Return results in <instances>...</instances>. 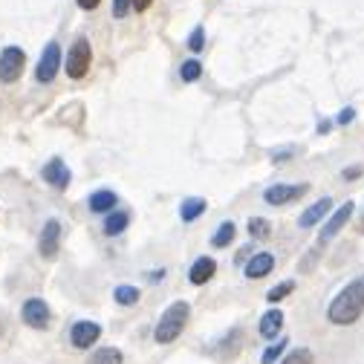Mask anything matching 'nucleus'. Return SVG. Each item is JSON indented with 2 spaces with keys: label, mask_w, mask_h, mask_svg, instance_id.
I'll list each match as a JSON object with an SVG mask.
<instances>
[{
  "label": "nucleus",
  "mask_w": 364,
  "mask_h": 364,
  "mask_svg": "<svg viewBox=\"0 0 364 364\" xmlns=\"http://www.w3.org/2000/svg\"><path fill=\"white\" fill-rule=\"evenodd\" d=\"M284 350H286V341H277V344H272V347H269L266 353H263V358H260V361H263V364H275Z\"/></svg>",
  "instance_id": "obj_26"
},
{
  "label": "nucleus",
  "mask_w": 364,
  "mask_h": 364,
  "mask_svg": "<svg viewBox=\"0 0 364 364\" xmlns=\"http://www.w3.org/2000/svg\"><path fill=\"white\" fill-rule=\"evenodd\" d=\"M44 179H46L53 188L64 191V188L70 185V168H67V165H64L61 159H49V162L44 165Z\"/></svg>",
  "instance_id": "obj_10"
},
{
  "label": "nucleus",
  "mask_w": 364,
  "mask_h": 364,
  "mask_svg": "<svg viewBox=\"0 0 364 364\" xmlns=\"http://www.w3.org/2000/svg\"><path fill=\"white\" fill-rule=\"evenodd\" d=\"M188 46H191V53H200V49L206 46V29H203V26H197V29L191 32Z\"/></svg>",
  "instance_id": "obj_27"
},
{
  "label": "nucleus",
  "mask_w": 364,
  "mask_h": 364,
  "mask_svg": "<svg viewBox=\"0 0 364 364\" xmlns=\"http://www.w3.org/2000/svg\"><path fill=\"white\" fill-rule=\"evenodd\" d=\"M358 174H361V168H347V171H344L347 179H353V176H358Z\"/></svg>",
  "instance_id": "obj_32"
},
{
  "label": "nucleus",
  "mask_w": 364,
  "mask_h": 364,
  "mask_svg": "<svg viewBox=\"0 0 364 364\" xmlns=\"http://www.w3.org/2000/svg\"><path fill=\"white\" fill-rule=\"evenodd\" d=\"M272 269H275V257L269 252H260V255H255L249 263H246V277L260 280V277H266Z\"/></svg>",
  "instance_id": "obj_12"
},
{
  "label": "nucleus",
  "mask_w": 364,
  "mask_h": 364,
  "mask_svg": "<svg viewBox=\"0 0 364 364\" xmlns=\"http://www.w3.org/2000/svg\"><path fill=\"white\" fill-rule=\"evenodd\" d=\"M200 214H206V200H200V197H188V200L179 206V217L185 223H194Z\"/></svg>",
  "instance_id": "obj_16"
},
{
  "label": "nucleus",
  "mask_w": 364,
  "mask_h": 364,
  "mask_svg": "<svg viewBox=\"0 0 364 364\" xmlns=\"http://www.w3.org/2000/svg\"><path fill=\"white\" fill-rule=\"evenodd\" d=\"M269 228H272V226H269L266 217H252V220H249V235H252L255 240H266V237H269Z\"/></svg>",
  "instance_id": "obj_23"
},
{
  "label": "nucleus",
  "mask_w": 364,
  "mask_h": 364,
  "mask_svg": "<svg viewBox=\"0 0 364 364\" xmlns=\"http://www.w3.org/2000/svg\"><path fill=\"white\" fill-rule=\"evenodd\" d=\"M307 191H309V185H272L263 191V200L269 206H286V203L298 200V197H304Z\"/></svg>",
  "instance_id": "obj_7"
},
{
  "label": "nucleus",
  "mask_w": 364,
  "mask_h": 364,
  "mask_svg": "<svg viewBox=\"0 0 364 364\" xmlns=\"http://www.w3.org/2000/svg\"><path fill=\"white\" fill-rule=\"evenodd\" d=\"M116 203H119V197H116L113 191H95V194L90 197V211L104 214V211H113Z\"/></svg>",
  "instance_id": "obj_17"
},
{
  "label": "nucleus",
  "mask_w": 364,
  "mask_h": 364,
  "mask_svg": "<svg viewBox=\"0 0 364 364\" xmlns=\"http://www.w3.org/2000/svg\"><path fill=\"white\" fill-rule=\"evenodd\" d=\"M214 272H217V263H214V257H200L191 266V272H188V277H191V284L194 286H203L206 280H211L214 277Z\"/></svg>",
  "instance_id": "obj_14"
},
{
  "label": "nucleus",
  "mask_w": 364,
  "mask_h": 364,
  "mask_svg": "<svg viewBox=\"0 0 364 364\" xmlns=\"http://www.w3.org/2000/svg\"><path fill=\"white\" fill-rule=\"evenodd\" d=\"M361 231H364V217H361Z\"/></svg>",
  "instance_id": "obj_33"
},
{
  "label": "nucleus",
  "mask_w": 364,
  "mask_h": 364,
  "mask_svg": "<svg viewBox=\"0 0 364 364\" xmlns=\"http://www.w3.org/2000/svg\"><path fill=\"white\" fill-rule=\"evenodd\" d=\"M113 298H116V304H122V307H134L139 301V289L136 286H116Z\"/></svg>",
  "instance_id": "obj_20"
},
{
  "label": "nucleus",
  "mask_w": 364,
  "mask_h": 364,
  "mask_svg": "<svg viewBox=\"0 0 364 364\" xmlns=\"http://www.w3.org/2000/svg\"><path fill=\"white\" fill-rule=\"evenodd\" d=\"M329 208H333V200L329 197H324V200H318L316 206H309L304 214H301V220H298V226L301 228H309V226H316V223H321L327 214H329Z\"/></svg>",
  "instance_id": "obj_13"
},
{
  "label": "nucleus",
  "mask_w": 364,
  "mask_h": 364,
  "mask_svg": "<svg viewBox=\"0 0 364 364\" xmlns=\"http://www.w3.org/2000/svg\"><path fill=\"white\" fill-rule=\"evenodd\" d=\"M203 75V64L200 61H182V67H179V78L182 81H197V78H200Z\"/></svg>",
  "instance_id": "obj_22"
},
{
  "label": "nucleus",
  "mask_w": 364,
  "mask_h": 364,
  "mask_svg": "<svg viewBox=\"0 0 364 364\" xmlns=\"http://www.w3.org/2000/svg\"><path fill=\"white\" fill-rule=\"evenodd\" d=\"M24 64H26L24 49L6 46L3 53H0V81H3V84H12V81H18L21 73H24Z\"/></svg>",
  "instance_id": "obj_4"
},
{
  "label": "nucleus",
  "mask_w": 364,
  "mask_h": 364,
  "mask_svg": "<svg viewBox=\"0 0 364 364\" xmlns=\"http://www.w3.org/2000/svg\"><path fill=\"white\" fill-rule=\"evenodd\" d=\"M90 61H93L90 41L87 38H78L70 46V53H67V75L70 78H84L87 70H90Z\"/></svg>",
  "instance_id": "obj_3"
},
{
  "label": "nucleus",
  "mask_w": 364,
  "mask_h": 364,
  "mask_svg": "<svg viewBox=\"0 0 364 364\" xmlns=\"http://www.w3.org/2000/svg\"><path fill=\"white\" fill-rule=\"evenodd\" d=\"M127 223H130V214L127 211H113L110 217L104 220V235H122V231L127 228Z\"/></svg>",
  "instance_id": "obj_18"
},
{
  "label": "nucleus",
  "mask_w": 364,
  "mask_h": 364,
  "mask_svg": "<svg viewBox=\"0 0 364 364\" xmlns=\"http://www.w3.org/2000/svg\"><path fill=\"white\" fill-rule=\"evenodd\" d=\"M24 321L32 329H46V324H49V307L41 301V298H29V301L24 304Z\"/></svg>",
  "instance_id": "obj_8"
},
{
  "label": "nucleus",
  "mask_w": 364,
  "mask_h": 364,
  "mask_svg": "<svg viewBox=\"0 0 364 364\" xmlns=\"http://www.w3.org/2000/svg\"><path fill=\"white\" fill-rule=\"evenodd\" d=\"M130 9H134V0H113V15H116V18H125Z\"/></svg>",
  "instance_id": "obj_28"
},
{
  "label": "nucleus",
  "mask_w": 364,
  "mask_h": 364,
  "mask_svg": "<svg viewBox=\"0 0 364 364\" xmlns=\"http://www.w3.org/2000/svg\"><path fill=\"white\" fill-rule=\"evenodd\" d=\"M90 364H122V353L116 350V347H102V350L90 358Z\"/></svg>",
  "instance_id": "obj_21"
},
{
  "label": "nucleus",
  "mask_w": 364,
  "mask_h": 364,
  "mask_svg": "<svg viewBox=\"0 0 364 364\" xmlns=\"http://www.w3.org/2000/svg\"><path fill=\"white\" fill-rule=\"evenodd\" d=\"M350 217H353V203H344V206H341V208H338V211L333 214V217L327 220V226L321 228V237H318V240H321V243H327V240H333V237L338 235V231L344 228V223L350 220Z\"/></svg>",
  "instance_id": "obj_11"
},
{
  "label": "nucleus",
  "mask_w": 364,
  "mask_h": 364,
  "mask_svg": "<svg viewBox=\"0 0 364 364\" xmlns=\"http://www.w3.org/2000/svg\"><path fill=\"white\" fill-rule=\"evenodd\" d=\"M188 304L185 301H176V304H171L168 309L162 312V318H159V324H156V329H154V338H156V344H171V341H176L179 338V333H182V327H185V321H188Z\"/></svg>",
  "instance_id": "obj_2"
},
{
  "label": "nucleus",
  "mask_w": 364,
  "mask_h": 364,
  "mask_svg": "<svg viewBox=\"0 0 364 364\" xmlns=\"http://www.w3.org/2000/svg\"><path fill=\"white\" fill-rule=\"evenodd\" d=\"M235 231H237V228H235V223H231V220H228V223H220V228L214 231L211 243L217 246V249H223V246H228L231 240H235Z\"/></svg>",
  "instance_id": "obj_19"
},
{
  "label": "nucleus",
  "mask_w": 364,
  "mask_h": 364,
  "mask_svg": "<svg viewBox=\"0 0 364 364\" xmlns=\"http://www.w3.org/2000/svg\"><path fill=\"white\" fill-rule=\"evenodd\" d=\"M284 364H312V353L307 350V347H301V350H292L284 358Z\"/></svg>",
  "instance_id": "obj_25"
},
{
  "label": "nucleus",
  "mask_w": 364,
  "mask_h": 364,
  "mask_svg": "<svg viewBox=\"0 0 364 364\" xmlns=\"http://www.w3.org/2000/svg\"><path fill=\"white\" fill-rule=\"evenodd\" d=\"M58 67H61V46L58 44H46L44 55L38 61V70H35V78L41 84H49L55 75H58Z\"/></svg>",
  "instance_id": "obj_5"
},
{
  "label": "nucleus",
  "mask_w": 364,
  "mask_h": 364,
  "mask_svg": "<svg viewBox=\"0 0 364 364\" xmlns=\"http://www.w3.org/2000/svg\"><path fill=\"white\" fill-rule=\"evenodd\" d=\"M98 336H102V327L95 321H78L70 329V341H73V347H78V350H90V344H95Z\"/></svg>",
  "instance_id": "obj_6"
},
{
  "label": "nucleus",
  "mask_w": 364,
  "mask_h": 364,
  "mask_svg": "<svg viewBox=\"0 0 364 364\" xmlns=\"http://www.w3.org/2000/svg\"><path fill=\"white\" fill-rule=\"evenodd\" d=\"M280 327H284V312H280V309H269L266 316L260 318V336L272 341L280 333Z\"/></svg>",
  "instance_id": "obj_15"
},
{
  "label": "nucleus",
  "mask_w": 364,
  "mask_h": 364,
  "mask_svg": "<svg viewBox=\"0 0 364 364\" xmlns=\"http://www.w3.org/2000/svg\"><path fill=\"white\" fill-rule=\"evenodd\" d=\"M58 243H61V223L58 220H46L44 231H41V240H38V249L44 257H55L58 255Z\"/></svg>",
  "instance_id": "obj_9"
},
{
  "label": "nucleus",
  "mask_w": 364,
  "mask_h": 364,
  "mask_svg": "<svg viewBox=\"0 0 364 364\" xmlns=\"http://www.w3.org/2000/svg\"><path fill=\"white\" fill-rule=\"evenodd\" d=\"M292 289H295V284H292V280H284V284H277V286H272V289H269L266 301H269V304H277V301H284L286 295H292Z\"/></svg>",
  "instance_id": "obj_24"
},
{
  "label": "nucleus",
  "mask_w": 364,
  "mask_h": 364,
  "mask_svg": "<svg viewBox=\"0 0 364 364\" xmlns=\"http://www.w3.org/2000/svg\"><path fill=\"white\" fill-rule=\"evenodd\" d=\"M98 3H102V0H78V6H81V9H87V12H93Z\"/></svg>",
  "instance_id": "obj_30"
},
{
  "label": "nucleus",
  "mask_w": 364,
  "mask_h": 364,
  "mask_svg": "<svg viewBox=\"0 0 364 364\" xmlns=\"http://www.w3.org/2000/svg\"><path fill=\"white\" fill-rule=\"evenodd\" d=\"M356 119V110L353 107H344L341 113H338V125H350Z\"/></svg>",
  "instance_id": "obj_29"
},
{
  "label": "nucleus",
  "mask_w": 364,
  "mask_h": 364,
  "mask_svg": "<svg viewBox=\"0 0 364 364\" xmlns=\"http://www.w3.org/2000/svg\"><path fill=\"white\" fill-rule=\"evenodd\" d=\"M361 312H364V284L353 280V284H347L333 298V304L327 309V318L338 327H347V324H356L361 318Z\"/></svg>",
  "instance_id": "obj_1"
},
{
  "label": "nucleus",
  "mask_w": 364,
  "mask_h": 364,
  "mask_svg": "<svg viewBox=\"0 0 364 364\" xmlns=\"http://www.w3.org/2000/svg\"><path fill=\"white\" fill-rule=\"evenodd\" d=\"M151 3H154V0H134V9H136V12H145Z\"/></svg>",
  "instance_id": "obj_31"
}]
</instances>
